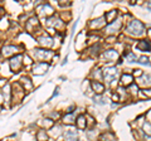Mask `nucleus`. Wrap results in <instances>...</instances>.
<instances>
[{"mask_svg": "<svg viewBox=\"0 0 151 141\" xmlns=\"http://www.w3.org/2000/svg\"><path fill=\"white\" fill-rule=\"evenodd\" d=\"M127 33H129L130 35H136V37L144 34V25H142V23L139 22V20L131 22L129 24V27H127Z\"/></svg>", "mask_w": 151, "mask_h": 141, "instance_id": "1", "label": "nucleus"}, {"mask_svg": "<svg viewBox=\"0 0 151 141\" xmlns=\"http://www.w3.org/2000/svg\"><path fill=\"white\" fill-rule=\"evenodd\" d=\"M103 74H105V78H106L107 83H112V82L116 81L117 74H119V70H117L116 67H108V68L105 69Z\"/></svg>", "mask_w": 151, "mask_h": 141, "instance_id": "2", "label": "nucleus"}, {"mask_svg": "<svg viewBox=\"0 0 151 141\" xmlns=\"http://www.w3.org/2000/svg\"><path fill=\"white\" fill-rule=\"evenodd\" d=\"M120 27H121V20L120 19L119 20H113V23H111L110 25H107L106 30H107L108 34H112V33H115V32L119 30Z\"/></svg>", "mask_w": 151, "mask_h": 141, "instance_id": "3", "label": "nucleus"}, {"mask_svg": "<svg viewBox=\"0 0 151 141\" xmlns=\"http://www.w3.org/2000/svg\"><path fill=\"white\" fill-rule=\"evenodd\" d=\"M64 140L65 141H78V134L72 130L64 131Z\"/></svg>", "mask_w": 151, "mask_h": 141, "instance_id": "4", "label": "nucleus"}, {"mask_svg": "<svg viewBox=\"0 0 151 141\" xmlns=\"http://www.w3.org/2000/svg\"><path fill=\"white\" fill-rule=\"evenodd\" d=\"M20 60H22V55H17L15 58H13V59L10 60V67H12L13 70L19 69V67H20V64H22Z\"/></svg>", "mask_w": 151, "mask_h": 141, "instance_id": "5", "label": "nucleus"}, {"mask_svg": "<svg viewBox=\"0 0 151 141\" xmlns=\"http://www.w3.org/2000/svg\"><path fill=\"white\" fill-rule=\"evenodd\" d=\"M137 48L141 49V50H144V52H149V50H151V44H150V42H147V40H141V42H139Z\"/></svg>", "mask_w": 151, "mask_h": 141, "instance_id": "6", "label": "nucleus"}, {"mask_svg": "<svg viewBox=\"0 0 151 141\" xmlns=\"http://www.w3.org/2000/svg\"><path fill=\"white\" fill-rule=\"evenodd\" d=\"M47 68H48V64H45V63H38L35 67H34V73L42 74V73L45 72Z\"/></svg>", "mask_w": 151, "mask_h": 141, "instance_id": "7", "label": "nucleus"}, {"mask_svg": "<svg viewBox=\"0 0 151 141\" xmlns=\"http://www.w3.org/2000/svg\"><path fill=\"white\" fill-rule=\"evenodd\" d=\"M17 47L14 45H6L3 48V55H5V57H8V55H10L12 53H14V52H17Z\"/></svg>", "mask_w": 151, "mask_h": 141, "instance_id": "8", "label": "nucleus"}, {"mask_svg": "<svg viewBox=\"0 0 151 141\" xmlns=\"http://www.w3.org/2000/svg\"><path fill=\"white\" fill-rule=\"evenodd\" d=\"M140 83L146 84V86H150L151 84V76L150 74H142V77L140 78Z\"/></svg>", "mask_w": 151, "mask_h": 141, "instance_id": "9", "label": "nucleus"}, {"mask_svg": "<svg viewBox=\"0 0 151 141\" xmlns=\"http://www.w3.org/2000/svg\"><path fill=\"white\" fill-rule=\"evenodd\" d=\"M105 57L107 59H116L117 57H119V54H117V52L116 50H107L106 53H105Z\"/></svg>", "mask_w": 151, "mask_h": 141, "instance_id": "10", "label": "nucleus"}, {"mask_svg": "<svg viewBox=\"0 0 151 141\" xmlns=\"http://www.w3.org/2000/svg\"><path fill=\"white\" fill-rule=\"evenodd\" d=\"M92 87H93V90L96 91L97 93H102L103 90H105V86L101 84V83H98V82H93L92 83Z\"/></svg>", "mask_w": 151, "mask_h": 141, "instance_id": "11", "label": "nucleus"}, {"mask_svg": "<svg viewBox=\"0 0 151 141\" xmlns=\"http://www.w3.org/2000/svg\"><path fill=\"white\" fill-rule=\"evenodd\" d=\"M37 57L39 58H49L50 57V52H45V50H40V49H37Z\"/></svg>", "mask_w": 151, "mask_h": 141, "instance_id": "12", "label": "nucleus"}, {"mask_svg": "<svg viewBox=\"0 0 151 141\" xmlns=\"http://www.w3.org/2000/svg\"><path fill=\"white\" fill-rule=\"evenodd\" d=\"M131 81H132V77L130 74H124V76H122V83L124 84H130Z\"/></svg>", "mask_w": 151, "mask_h": 141, "instance_id": "13", "label": "nucleus"}, {"mask_svg": "<svg viewBox=\"0 0 151 141\" xmlns=\"http://www.w3.org/2000/svg\"><path fill=\"white\" fill-rule=\"evenodd\" d=\"M64 122H67V124H73V122H74V114L65 115V117H64Z\"/></svg>", "mask_w": 151, "mask_h": 141, "instance_id": "14", "label": "nucleus"}, {"mask_svg": "<svg viewBox=\"0 0 151 141\" xmlns=\"http://www.w3.org/2000/svg\"><path fill=\"white\" fill-rule=\"evenodd\" d=\"M137 63L144 64V65H150V60H149L147 57H141V58L137 59Z\"/></svg>", "mask_w": 151, "mask_h": 141, "instance_id": "15", "label": "nucleus"}, {"mask_svg": "<svg viewBox=\"0 0 151 141\" xmlns=\"http://www.w3.org/2000/svg\"><path fill=\"white\" fill-rule=\"evenodd\" d=\"M39 42H40V44H43V45H50L52 44V39L49 37H47V38H40Z\"/></svg>", "mask_w": 151, "mask_h": 141, "instance_id": "16", "label": "nucleus"}, {"mask_svg": "<svg viewBox=\"0 0 151 141\" xmlns=\"http://www.w3.org/2000/svg\"><path fill=\"white\" fill-rule=\"evenodd\" d=\"M37 137H38V141H45L47 140V134L44 132V131H40Z\"/></svg>", "mask_w": 151, "mask_h": 141, "instance_id": "17", "label": "nucleus"}, {"mask_svg": "<svg viewBox=\"0 0 151 141\" xmlns=\"http://www.w3.org/2000/svg\"><path fill=\"white\" fill-rule=\"evenodd\" d=\"M94 102L98 103V105H105V103H106V98H103V97H94Z\"/></svg>", "mask_w": 151, "mask_h": 141, "instance_id": "18", "label": "nucleus"}, {"mask_svg": "<svg viewBox=\"0 0 151 141\" xmlns=\"http://www.w3.org/2000/svg\"><path fill=\"white\" fill-rule=\"evenodd\" d=\"M144 130H145V132H146V134L151 135V124H149V122H146V124L144 125Z\"/></svg>", "mask_w": 151, "mask_h": 141, "instance_id": "19", "label": "nucleus"}, {"mask_svg": "<svg viewBox=\"0 0 151 141\" xmlns=\"http://www.w3.org/2000/svg\"><path fill=\"white\" fill-rule=\"evenodd\" d=\"M126 59L129 60V62H132V60H136V55L134 53H129L126 55Z\"/></svg>", "mask_w": 151, "mask_h": 141, "instance_id": "20", "label": "nucleus"}, {"mask_svg": "<svg viewBox=\"0 0 151 141\" xmlns=\"http://www.w3.org/2000/svg\"><path fill=\"white\" fill-rule=\"evenodd\" d=\"M115 15H117V12L116 10H112L110 14H107V15H106V20H111V18L115 17Z\"/></svg>", "mask_w": 151, "mask_h": 141, "instance_id": "21", "label": "nucleus"}, {"mask_svg": "<svg viewBox=\"0 0 151 141\" xmlns=\"http://www.w3.org/2000/svg\"><path fill=\"white\" fill-rule=\"evenodd\" d=\"M79 124H78V126H79V127H81V129H83L84 127V124H83V116H81V117H79Z\"/></svg>", "mask_w": 151, "mask_h": 141, "instance_id": "22", "label": "nucleus"}, {"mask_svg": "<svg viewBox=\"0 0 151 141\" xmlns=\"http://www.w3.org/2000/svg\"><path fill=\"white\" fill-rule=\"evenodd\" d=\"M145 95H147V96H151V90H145Z\"/></svg>", "mask_w": 151, "mask_h": 141, "instance_id": "23", "label": "nucleus"}]
</instances>
